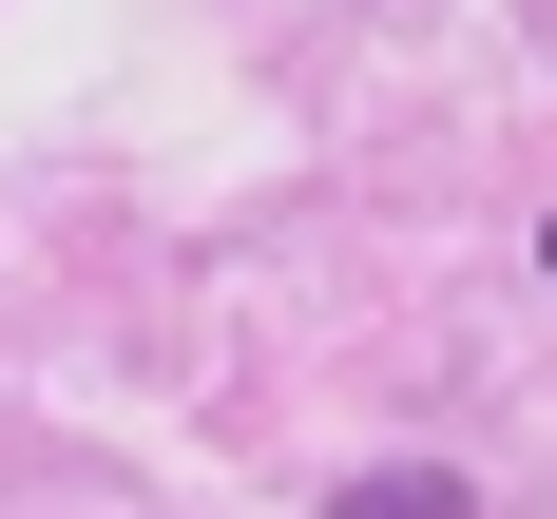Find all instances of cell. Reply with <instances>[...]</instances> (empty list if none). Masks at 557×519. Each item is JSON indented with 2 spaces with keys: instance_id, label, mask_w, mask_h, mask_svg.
<instances>
[{
  "instance_id": "6da1fadb",
  "label": "cell",
  "mask_w": 557,
  "mask_h": 519,
  "mask_svg": "<svg viewBox=\"0 0 557 519\" xmlns=\"http://www.w3.org/2000/svg\"><path fill=\"white\" fill-rule=\"evenodd\" d=\"M327 519H461V461H385V481H346Z\"/></svg>"
},
{
  "instance_id": "7a4b0ae2",
  "label": "cell",
  "mask_w": 557,
  "mask_h": 519,
  "mask_svg": "<svg viewBox=\"0 0 557 519\" xmlns=\"http://www.w3.org/2000/svg\"><path fill=\"white\" fill-rule=\"evenodd\" d=\"M539 270H557V231H539Z\"/></svg>"
}]
</instances>
